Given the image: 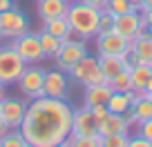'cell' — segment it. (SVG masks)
Listing matches in <instances>:
<instances>
[{"label":"cell","instance_id":"cell-1","mask_svg":"<svg viewBox=\"0 0 152 147\" xmlns=\"http://www.w3.org/2000/svg\"><path fill=\"white\" fill-rule=\"evenodd\" d=\"M72 116L74 109L67 100L40 96L27 100V112L20 123V132L31 147H56L69 138Z\"/></svg>","mask_w":152,"mask_h":147},{"label":"cell","instance_id":"cell-2","mask_svg":"<svg viewBox=\"0 0 152 147\" xmlns=\"http://www.w3.org/2000/svg\"><path fill=\"white\" fill-rule=\"evenodd\" d=\"M101 11L103 9H96L92 5H85L81 0H72L69 7H67V22H69L72 31L78 36V38H85L90 40L92 36L99 33V22H101Z\"/></svg>","mask_w":152,"mask_h":147},{"label":"cell","instance_id":"cell-3","mask_svg":"<svg viewBox=\"0 0 152 147\" xmlns=\"http://www.w3.org/2000/svg\"><path fill=\"white\" fill-rule=\"evenodd\" d=\"M25 67H27V62L20 58V54L11 45L0 47V83L5 87L18 83V78L25 71Z\"/></svg>","mask_w":152,"mask_h":147},{"label":"cell","instance_id":"cell-4","mask_svg":"<svg viewBox=\"0 0 152 147\" xmlns=\"http://www.w3.org/2000/svg\"><path fill=\"white\" fill-rule=\"evenodd\" d=\"M67 74H69V78H74V80L78 83V85H83V87L105 83V76L99 69V56H90V54H87L85 58H81L78 62H74V65L67 69Z\"/></svg>","mask_w":152,"mask_h":147},{"label":"cell","instance_id":"cell-5","mask_svg":"<svg viewBox=\"0 0 152 147\" xmlns=\"http://www.w3.org/2000/svg\"><path fill=\"white\" fill-rule=\"evenodd\" d=\"M87 54H90V49H87V40H85V38H78V36L72 31L69 38L63 40L61 51H58V56L54 58V60H56V67H58V69L67 71L74 62H78L81 58H85Z\"/></svg>","mask_w":152,"mask_h":147},{"label":"cell","instance_id":"cell-6","mask_svg":"<svg viewBox=\"0 0 152 147\" xmlns=\"http://www.w3.org/2000/svg\"><path fill=\"white\" fill-rule=\"evenodd\" d=\"M45 71L47 69H43V67H38V65H27L25 71L20 74L16 85H18V89L23 91V96L27 100H34V98H40V96H43Z\"/></svg>","mask_w":152,"mask_h":147},{"label":"cell","instance_id":"cell-7","mask_svg":"<svg viewBox=\"0 0 152 147\" xmlns=\"http://www.w3.org/2000/svg\"><path fill=\"white\" fill-rule=\"evenodd\" d=\"M11 47L20 54V58H23L27 65H38L40 60H45L43 47H40V38H38V33H34V31L20 33L18 38H14Z\"/></svg>","mask_w":152,"mask_h":147},{"label":"cell","instance_id":"cell-8","mask_svg":"<svg viewBox=\"0 0 152 147\" xmlns=\"http://www.w3.org/2000/svg\"><path fill=\"white\" fill-rule=\"evenodd\" d=\"M25 31H29V18L25 11L16 9V7L0 11V33H2V38H18Z\"/></svg>","mask_w":152,"mask_h":147},{"label":"cell","instance_id":"cell-9","mask_svg":"<svg viewBox=\"0 0 152 147\" xmlns=\"http://www.w3.org/2000/svg\"><path fill=\"white\" fill-rule=\"evenodd\" d=\"M96 54L99 56H121V58H125L130 54V40L119 36L116 31L99 33L96 36Z\"/></svg>","mask_w":152,"mask_h":147},{"label":"cell","instance_id":"cell-10","mask_svg":"<svg viewBox=\"0 0 152 147\" xmlns=\"http://www.w3.org/2000/svg\"><path fill=\"white\" fill-rule=\"evenodd\" d=\"M43 96L56 100H67L69 98V80L63 69H49L45 71V85H43Z\"/></svg>","mask_w":152,"mask_h":147},{"label":"cell","instance_id":"cell-11","mask_svg":"<svg viewBox=\"0 0 152 147\" xmlns=\"http://www.w3.org/2000/svg\"><path fill=\"white\" fill-rule=\"evenodd\" d=\"M25 112H27V100H20V98H16V96H5V98H2L0 116H2V120H5L11 129H20Z\"/></svg>","mask_w":152,"mask_h":147},{"label":"cell","instance_id":"cell-12","mask_svg":"<svg viewBox=\"0 0 152 147\" xmlns=\"http://www.w3.org/2000/svg\"><path fill=\"white\" fill-rule=\"evenodd\" d=\"M143 27H145V25L141 22V14H139V9H134V11H128V14L114 16L112 31H116L119 36H123V38H128L130 43H132V40L137 38L139 29H143Z\"/></svg>","mask_w":152,"mask_h":147},{"label":"cell","instance_id":"cell-13","mask_svg":"<svg viewBox=\"0 0 152 147\" xmlns=\"http://www.w3.org/2000/svg\"><path fill=\"white\" fill-rule=\"evenodd\" d=\"M99 134V120L90 107L76 109L72 116V136H94Z\"/></svg>","mask_w":152,"mask_h":147},{"label":"cell","instance_id":"cell-14","mask_svg":"<svg viewBox=\"0 0 152 147\" xmlns=\"http://www.w3.org/2000/svg\"><path fill=\"white\" fill-rule=\"evenodd\" d=\"M38 5V18L47 22V20H54V18H63L67 14V7H69V0H36Z\"/></svg>","mask_w":152,"mask_h":147},{"label":"cell","instance_id":"cell-15","mask_svg":"<svg viewBox=\"0 0 152 147\" xmlns=\"http://www.w3.org/2000/svg\"><path fill=\"white\" fill-rule=\"evenodd\" d=\"M99 134L101 136H107V134H130V125L123 118V114L107 112V116L99 123Z\"/></svg>","mask_w":152,"mask_h":147},{"label":"cell","instance_id":"cell-16","mask_svg":"<svg viewBox=\"0 0 152 147\" xmlns=\"http://www.w3.org/2000/svg\"><path fill=\"white\" fill-rule=\"evenodd\" d=\"M112 89L107 83L101 85H87L85 87V96H83V107H94V105H107Z\"/></svg>","mask_w":152,"mask_h":147},{"label":"cell","instance_id":"cell-17","mask_svg":"<svg viewBox=\"0 0 152 147\" xmlns=\"http://www.w3.org/2000/svg\"><path fill=\"white\" fill-rule=\"evenodd\" d=\"M130 54L137 58L139 62H152V36L150 33H139L137 38L130 43Z\"/></svg>","mask_w":152,"mask_h":147},{"label":"cell","instance_id":"cell-18","mask_svg":"<svg viewBox=\"0 0 152 147\" xmlns=\"http://www.w3.org/2000/svg\"><path fill=\"white\" fill-rule=\"evenodd\" d=\"M134 100H137V91L134 89L112 91V96H110V100H107V112H112V114H125V112L132 107Z\"/></svg>","mask_w":152,"mask_h":147},{"label":"cell","instance_id":"cell-19","mask_svg":"<svg viewBox=\"0 0 152 147\" xmlns=\"http://www.w3.org/2000/svg\"><path fill=\"white\" fill-rule=\"evenodd\" d=\"M99 69L105 76V83H110L114 76H119L125 69V58L121 56H99Z\"/></svg>","mask_w":152,"mask_h":147},{"label":"cell","instance_id":"cell-20","mask_svg":"<svg viewBox=\"0 0 152 147\" xmlns=\"http://www.w3.org/2000/svg\"><path fill=\"white\" fill-rule=\"evenodd\" d=\"M152 76V67L145 62H139L130 69V80H132V89L134 91H145V83Z\"/></svg>","mask_w":152,"mask_h":147},{"label":"cell","instance_id":"cell-21","mask_svg":"<svg viewBox=\"0 0 152 147\" xmlns=\"http://www.w3.org/2000/svg\"><path fill=\"white\" fill-rule=\"evenodd\" d=\"M43 31L52 33V36H56V38H61V40H67L72 36V27H69V22H67L65 16H63V18H54V20L43 22Z\"/></svg>","mask_w":152,"mask_h":147},{"label":"cell","instance_id":"cell-22","mask_svg":"<svg viewBox=\"0 0 152 147\" xmlns=\"http://www.w3.org/2000/svg\"><path fill=\"white\" fill-rule=\"evenodd\" d=\"M38 38H40V47H43L45 58H56L58 56L61 45H63L61 38H56V36H52V33H47V31H38Z\"/></svg>","mask_w":152,"mask_h":147},{"label":"cell","instance_id":"cell-23","mask_svg":"<svg viewBox=\"0 0 152 147\" xmlns=\"http://www.w3.org/2000/svg\"><path fill=\"white\" fill-rule=\"evenodd\" d=\"M0 147H27V140H25L20 129H9L0 138Z\"/></svg>","mask_w":152,"mask_h":147},{"label":"cell","instance_id":"cell-24","mask_svg":"<svg viewBox=\"0 0 152 147\" xmlns=\"http://www.w3.org/2000/svg\"><path fill=\"white\" fill-rule=\"evenodd\" d=\"M112 91H128L132 89V80H130V69H123L119 76H114L112 80L107 83Z\"/></svg>","mask_w":152,"mask_h":147},{"label":"cell","instance_id":"cell-25","mask_svg":"<svg viewBox=\"0 0 152 147\" xmlns=\"http://www.w3.org/2000/svg\"><path fill=\"white\" fill-rule=\"evenodd\" d=\"M67 140L72 147H101V134H94V136H72L69 134Z\"/></svg>","mask_w":152,"mask_h":147},{"label":"cell","instance_id":"cell-26","mask_svg":"<svg viewBox=\"0 0 152 147\" xmlns=\"http://www.w3.org/2000/svg\"><path fill=\"white\" fill-rule=\"evenodd\" d=\"M130 134H107L101 136V147H128Z\"/></svg>","mask_w":152,"mask_h":147},{"label":"cell","instance_id":"cell-27","mask_svg":"<svg viewBox=\"0 0 152 147\" xmlns=\"http://www.w3.org/2000/svg\"><path fill=\"white\" fill-rule=\"evenodd\" d=\"M137 7H132L128 0H107L105 5V11L112 16H121V14H128V11H134Z\"/></svg>","mask_w":152,"mask_h":147},{"label":"cell","instance_id":"cell-28","mask_svg":"<svg viewBox=\"0 0 152 147\" xmlns=\"http://www.w3.org/2000/svg\"><path fill=\"white\" fill-rule=\"evenodd\" d=\"M112 27H114V16L103 9V11H101V22H99V33L112 31ZM99 33H96V36H99Z\"/></svg>","mask_w":152,"mask_h":147},{"label":"cell","instance_id":"cell-29","mask_svg":"<svg viewBox=\"0 0 152 147\" xmlns=\"http://www.w3.org/2000/svg\"><path fill=\"white\" fill-rule=\"evenodd\" d=\"M137 134H139V136H143L145 140H152V118L137 123Z\"/></svg>","mask_w":152,"mask_h":147},{"label":"cell","instance_id":"cell-30","mask_svg":"<svg viewBox=\"0 0 152 147\" xmlns=\"http://www.w3.org/2000/svg\"><path fill=\"white\" fill-rule=\"evenodd\" d=\"M139 14H141V22L145 25L148 33L152 36V9H145V7H141V9H139Z\"/></svg>","mask_w":152,"mask_h":147},{"label":"cell","instance_id":"cell-31","mask_svg":"<svg viewBox=\"0 0 152 147\" xmlns=\"http://www.w3.org/2000/svg\"><path fill=\"white\" fill-rule=\"evenodd\" d=\"M128 147H152V140H145L143 136L134 134V136H130V143H128Z\"/></svg>","mask_w":152,"mask_h":147},{"label":"cell","instance_id":"cell-32","mask_svg":"<svg viewBox=\"0 0 152 147\" xmlns=\"http://www.w3.org/2000/svg\"><path fill=\"white\" fill-rule=\"evenodd\" d=\"M90 109H92V114L96 116V120H99V123L107 116V105H94V107H90Z\"/></svg>","mask_w":152,"mask_h":147},{"label":"cell","instance_id":"cell-33","mask_svg":"<svg viewBox=\"0 0 152 147\" xmlns=\"http://www.w3.org/2000/svg\"><path fill=\"white\" fill-rule=\"evenodd\" d=\"M81 2L92 5V7H96V9H105V5H107V0H81Z\"/></svg>","mask_w":152,"mask_h":147},{"label":"cell","instance_id":"cell-34","mask_svg":"<svg viewBox=\"0 0 152 147\" xmlns=\"http://www.w3.org/2000/svg\"><path fill=\"white\" fill-rule=\"evenodd\" d=\"M123 118L128 120V125H137V116H134V112H132V107L128 109V112H125L123 114Z\"/></svg>","mask_w":152,"mask_h":147},{"label":"cell","instance_id":"cell-35","mask_svg":"<svg viewBox=\"0 0 152 147\" xmlns=\"http://www.w3.org/2000/svg\"><path fill=\"white\" fill-rule=\"evenodd\" d=\"M9 129H11V127H9V125H7V123H5V120H2V116H0V138L5 136V134H7V132H9Z\"/></svg>","mask_w":152,"mask_h":147},{"label":"cell","instance_id":"cell-36","mask_svg":"<svg viewBox=\"0 0 152 147\" xmlns=\"http://www.w3.org/2000/svg\"><path fill=\"white\" fill-rule=\"evenodd\" d=\"M9 7H14V0H0V11L9 9Z\"/></svg>","mask_w":152,"mask_h":147},{"label":"cell","instance_id":"cell-37","mask_svg":"<svg viewBox=\"0 0 152 147\" xmlns=\"http://www.w3.org/2000/svg\"><path fill=\"white\" fill-rule=\"evenodd\" d=\"M128 2L132 7H137V9H141V7H143V0H128Z\"/></svg>","mask_w":152,"mask_h":147},{"label":"cell","instance_id":"cell-38","mask_svg":"<svg viewBox=\"0 0 152 147\" xmlns=\"http://www.w3.org/2000/svg\"><path fill=\"white\" fill-rule=\"evenodd\" d=\"M145 91H148V94H152V76L148 78V83H145Z\"/></svg>","mask_w":152,"mask_h":147},{"label":"cell","instance_id":"cell-39","mask_svg":"<svg viewBox=\"0 0 152 147\" xmlns=\"http://www.w3.org/2000/svg\"><path fill=\"white\" fill-rule=\"evenodd\" d=\"M143 7H145V9H152V0H143Z\"/></svg>","mask_w":152,"mask_h":147},{"label":"cell","instance_id":"cell-40","mask_svg":"<svg viewBox=\"0 0 152 147\" xmlns=\"http://www.w3.org/2000/svg\"><path fill=\"white\" fill-rule=\"evenodd\" d=\"M0 98H5V85L0 83Z\"/></svg>","mask_w":152,"mask_h":147},{"label":"cell","instance_id":"cell-41","mask_svg":"<svg viewBox=\"0 0 152 147\" xmlns=\"http://www.w3.org/2000/svg\"><path fill=\"white\" fill-rule=\"evenodd\" d=\"M56 147H72V145H69V140H63L61 145H56Z\"/></svg>","mask_w":152,"mask_h":147},{"label":"cell","instance_id":"cell-42","mask_svg":"<svg viewBox=\"0 0 152 147\" xmlns=\"http://www.w3.org/2000/svg\"><path fill=\"white\" fill-rule=\"evenodd\" d=\"M0 109H2V98H0Z\"/></svg>","mask_w":152,"mask_h":147},{"label":"cell","instance_id":"cell-43","mask_svg":"<svg viewBox=\"0 0 152 147\" xmlns=\"http://www.w3.org/2000/svg\"><path fill=\"white\" fill-rule=\"evenodd\" d=\"M0 38H2V33H0Z\"/></svg>","mask_w":152,"mask_h":147},{"label":"cell","instance_id":"cell-44","mask_svg":"<svg viewBox=\"0 0 152 147\" xmlns=\"http://www.w3.org/2000/svg\"><path fill=\"white\" fill-rule=\"evenodd\" d=\"M27 147H31V145H27Z\"/></svg>","mask_w":152,"mask_h":147},{"label":"cell","instance_id":"cell-45","mask_svg":"<svg viewBox=\"0 0 152 147\" xmlns=\"http://www.w3.org/2000/svg\"><path fill=\"white\" fill-rule=\"evenodd\" d=\"M150 98H152V94H150Z\"/></svg>","mask_w":152,"mask_h":147},{"label":"cell","instance_id":"cell-46","mask_svg":"<svg viewBox=\"0 0 152 147\" xmlns=\"http://www.w3.org/2000/svg\"><path fill=\"white\" fill-rule=\"evenodd\" d=\"M69 2H72V0H69Z\"/></svg>","mask_w":152,"mask_h":147}]
</instances>
